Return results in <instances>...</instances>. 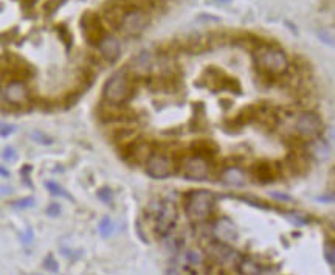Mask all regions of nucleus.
Instances as JSON below:
<instances>
[{
	"mask_svg": "<svg viewBox=\"0 0 335 275\" xmlns=\"http://www.w3.org/2000/svg\"><path fill=\"white\" fill-rule=\"evenodd\" d=\"M146 171L150 177L155 179H163L168 177L174 173V163L169 157L161 156V154H155L150 156L146 162Z\"/></svg>",
	"mask_w": 335,
	"mask_h": 275,
	"instance_id": "nucleus-7",
	"label": "nucleus"
},
{
	"mask_svg": "<svg viewBox=\"0 0 335 275\" xmlns=\"http://www.w3.org/2000/svg\"><path fill=\"white\" fill-rule=\"evenodd\" d=\"M256 174H258V177L261 179V181H272V176H273V173H272V168H270V165L268 163H261L259 165L258 168H256Z\"/></svg>",
	"mask_w": 335,
	"mask_h": 275,
	"instance_id": "nucleus-17",
	"label": "nucleus"
},
{
	"mask_svg": "<svg viewBox=\"0 0 335 275\" xmlns=\"http://www.w3.org/2000/svg\"><path fill=\"white\" fill-rule=\"evenodd\" d=\"M14 131V126L11 124H3L2 128H0V134L2 135H8V134H11Z\"/></svg>",
	"mask_w": 335,
	"mask_h": 275,
	"instance_id": "nucleus-29",
	"label": "nucleus"
},
{
	"mask_svg": "<svg viewBox=\"0 0 335 275\" xmlns=\"http://www.w3.org/2000/svg\"><path fill=\"white\" fill-rule=\"evenodd\" d=\"M295 129L302 137H317L323 129V121L317 114L302 112L295 120Z\"/></svg>",
	"mask_w": 335,
	"mask_h": 275,
	"instance_id": "nucleus-6",
	"label": "nucleus"
},
{
	"mask_svg": "<svg viewBox=\"0 0 335 275\" xmlns=\"http://www.w3.org/2000/svg\"><path fill=\"white\" fill-rule=\"evenodd\" d=\"M47 188H48V192H50L51 195H55V196L70 197V196H69V193L64 192V190H62L58 184H55V182H47Z\"/></svg>",
	"mask_w": 335,
	"mask_h": 275,
	"instance_id": "nucleus-18",
	"label": "nucleus"
},
{
	"mask_svg": "<svg viewBox=\"0 0 335 275\" xmlns=\"http://www.w3.org/2000/svg\"><path fill=\"white\" fill-rule=\"evenodd\" d=\"M270 195H272L273 199H276V200H283V202H292V200H294L289 195H284V193H276V192H273V193H270Z\"/></svg>",
	"mask_w": 335,
	"mask_h": 275,
	"instance_id": "nucleus-28",
	"label": "nucleus"
},
{
	"mask_svg": "<svg viewBox=\"0 0 335 275\" xmlns=\"http://www.w3.org/2000/svg\"><path fill=\"white\" fill-rule=\"evenodd\" d=\"M98 197L103 200L104 204H111V202H112V199H113V193H112V190H111V188L104 187V188H101L100 192H98Z\"/></svg>",
	"mask_w": 335,
	"mask_h": 275,
	"instance_id": "nucleus-19",
	"label": "nucleus"
},
{
	"mask_svg": "<svg viewBox=\"0 0 335 275\" xmlns=\"http://www.w3.org/2000/svg\"><path fill=\"white\" fill-rule=\"evenodd\" d=\"M2 157L5 158V160H14L16 158V151H14V148H5V151L2 154Z\"/></svg>",
	"mask_w": 335,
	"mask_h": 275,
	"instance_id": "nucleus-27",
	"label": "nucleus"
},
{
	"mask_svg": "<svg viewBox=\"0 0 335 275\" xmlns=\"http://www.w3.org/2000/svg\"><path fill=\"white\" fill-rule=\"evenodd\" d=\"M213 232L214 236L221 242H233L237 239V229L233 224V221H230L228 218H221L216 221Z\"/></svg>",
	"mask_w": 335,
	"mask_h": 275,
	"instance_id": "nucleus-10",
	"label": "nucleus"
},
{
	"mask_svg": "<svg viewBox=\"0 0 335 275\" xmlns=\"http://www.w3.org/2000/svg\"><path fill=\"white\" fill-rule=\"evenodd\" d=\"M318 36L321 38L323 42H326V44H329V45H334L332 31H329V30H320V31H318Z\"/></svg>",
	"mask_w": 335,
	"mask_h": 275,
	"instance_id": "nucleus-23",
	"label": "nucleus"
},
{
	"mask_svg": "<svg viewBox=\"0 0 335 275\" xmlns=\"http://www.w3.org/2000/svg\"><path fill=\"white\" fill-rule=\"evenodd\" d=\"M237 271L241 275H262L264 269L250 258H239L237 263Z\"/></svg>",
	"mask_w": 335,
	"mask_h": 275,
	"instance_id": "nucleus-14",
	"label": "nucleus"
},
{
	"mask_svg": "<svg viewBox=\"0 0 335 275\" xmlns=\"http://www.w3.org/2000/svg\"><path fill=\"white\" fill-rule=\"evenodd\" d=\"M31 275H40V274H31Z\"/></svg>",
	"mask_w": 335,
	"mask_h": 275,
	"instance_id": "nucleus-33",
	"label": "nucleus"
},
{
	"mask_svg": "<svg viewBox=\"0 0 335 275\" xmlns=\"http://www.w3.org/2000/svg\"><path fill=\"white\" fill-rule=\"evenodd\" d=\"M154 207L155 218V234L158 236H166L169 230L174 227L177 221V207L172 200H161V202L150 204Z\"/></svg>",
	"mask_w": 335,
	"mask_h": 275,
	"instance_id": "nucleus-3",
	"label": "nucleus"
},
{
	"mask_svg": "<svg viewBox=\"0 0 335 275\" xmlns=\"http://www.w3.org/2000/svg\"><path fill=\"white\" fill-rule=\"evenodd\" d=\"M214 195L208 190H197V192H192L188 196L186 200V207L185 211L191 221L194 223H202V221L208 219L211 211H213V205H214Z\"/></svg>",
	"mask_w": 335,
	"mask_h": 275,
	"instance_id": "nucleus-1",
	"label": "nucleus"
},
{
	"mask_svg": "<svg viewBox=\"0 0 335 275\" xmlns=\"http://www.w3.org/2000/svg\"><path fill=\"white\" fill-rule=\"evenodd\" d=\"M16 208H28V207H33L35 205V199L33 197H25V199H20L17 202L13 204Z\"/></svg>",
	"mask_w": 335,
	"mask_h": 275,
	"instance_id": "nucleus-24",
	"label": "nucleus"
},
{
	"mask_svg": "<svg viewBox=\"0 0 335 275\" xmlns=\"http://www.w3.org/2000/svg\"><path fill=\"white\" fill-rule=\"evenodd\" d=\"M255 61L259 70L265 73H272V75H281L289 67V61L286 55L281 50L270 48V47H261L255 53Z\"/></svg>",
	"mask_w": 335,
	"mask_h": 275,
	"instance_id": "nucleus-2",
	"label": "nucleus"
},
{
	"mask_svg": "<svg viewBox=\"0 0 335 275\" xmlns=\"http://www.w3.org/2000/svg\"><path fill=\"white\" fill-rule=\"evenodd\" d=\"M310 151H312L313 156L318 158V160H326V158H329V156H331V148H329V145L324 142V140H320V139L312 142Z\"/></svg>",
	"mask_w": 335,
	"mask_h": 275,
	"instance_id": "nucleus-15",
	"label": "nucleus"
},
{
	"mask_svg": "<svg viewBox=\"0 0 335 275\" xmlns=\"http://www.w3.org/2000/svg\"><path fill=\"white\" fill-rule=\"evenodd\" d=\"M44 268H45V269H48L50 272H58V271H59V266H58L56 260L53 258L51 255H48V257L44 260Z\"/></svg>",
	"mask_w": 335,
	"mask_h": 275,
	"instance_id": "nucleus-22",
	"label": "nucleus"
},
{
	"mask_svg": "<svg viewBox=\"0 0 335 275\" xmlns=\"http://www.w3.org/2000/svg\"><path fill=\"white\" fill-rule=\"evenodd\" d=\"M120 25L126 35L137 36L143 33L145 28L149 25V16L145 11H142V9H132V11H129L123 16Z\"/></svg>",
	"mask_w": 335,
	"mask_h": 275,
	"instance_id": "nucleus-5",
	"label": "nucleus"
},
{
	"mask_svg": "<svg viewBox=\"0 0 335 275\" xmlns=\"http://www.w3.org/2000/svg\"><path fill=\"white\" fill-rule=\"evenodd\" d=\"M287 218H289L290 223H294L295 226H299V227L307 224V219H306L304 216H299V215H297V213H292V215H289Z\"/></svg>",
	"mask_w": 335,
	"mask_h": 275,
	"instance_id": "nucleus-25",
	"label": "nucleus"
},
{
	"mask_svg": "<svg viewBox=\"0 0 335 275\" xmlns=\"http://www.w3.org/2000/svg\"><path fill=\"white\" fill-rule=\"evenodd\" d=\"M47 213H48L50 216H59V213H61V205L56 204V202H53V204L47 208Z\"/></svg>",
	"mask_w": 335,
	"mask_h": 275,
	"instance_id": "nucleus-26",
	"label": "nucleus"
},
{
	"mask_svg": "<svg viewBox=\"0 0 335 275\" xmlns=\"http://www.w3.org/2000/svg\"><path fill=\"white\" fill-rule=\"evenodd\" d=\"M324 255H326V260L329 263V266L334 268L335 264V252H334V241L328 242L326 244V252H324Z\"/></svg>",
	"mask_w": 335,
	"mask_h": 275,
	"instance_id": "nucleus-20",
	"label": "nucleus"
},
{
	"mask_svg": "<svg viewBox=\"0 0 335 275\" xmlns=\"http://www.w3.org/2000/svg\"><path fill=\"white\" fill-rule=\"evenodd\" d=\"M186 261L191 264H200L202 263V255L196 250H188L186 252Z\"/></svg>",
	"mask_w": 335,
	"mask_h": 275,
	"instance_id": "nucleus-21",
	"label": "nucleus"
},
{
	"mask_svg": "<svg viewBox=\"0 0 335 275\" xmlns=\"http://www.w3.org/2000/svg\"><path fill=\"white\" fill-rule=\"evenodd\" d=\"M104 98L112 104H120L124 100H127L131 87H129V81L123 73H115L104 84Z\"/></svg>",
	"mask_w": 335,
	"mask_h": 275,
	"instance_id": "nucleus-4",
	"label": "nucleus"
},
{
	"mask_svg": "<svg viewBox=\"0 0 335 275\" xmlns=\"http://www.w3.org/2000/svg\"><path fill=\"white\" fill-rule=\"evenodd\" d=\"M115 230V224L112 223V219L109 216H104L100 221V234L103 238H109Z\"/></svg>",
	"mask_w": 335,
	"mask_h": 275,
	"instance_id": "nucleus-16",
	"label": "nucleus"
},
{
	"mask_svg": "<svg viewBox=\"0 0 335 275\" xmlns=\"http://www.w3.org/2000/svg\"><path fill=\"white\" fill-rule=\"evenodd\" d=\"M31 241H33V230L28 227L27 229V234L22 235V242H31Z\"/></svg>",
	"mask_w": 335,
	"mask_h": 275,
	"instance_id": "nucleus-30",
	"label": "nucleus"
},
{
	"mask_svg": "<svg viewBox=\"0 0 335 275\" xmlns=\"http://www.w3.org/2000/svg\"><path fill=\"white\" fill-rule=\"evenodd\" d=\"M0 173H2V174H3L5 177L8 176V171H6V170H3V168H0Z\"/></svg>",
	"mask_w": 335,
	"mask_h": 275,
	"instance_id": "nucleus-31",
	"label": "nucleus"
},
{
	"mask_svg": "<svg viewBox=\"0 0 335 275\" xmlns=\"http://www.w3.org/2000/svg\"><path fill=\"white\" fill-rule=\"evenodd\" d=\"M3 97L8 103L13 104H20L28 98V90L27 86L20 81H13L9 82L3 90Z\"/></svg>",
	"mask_w": 335,
	"mask_h": 275,
	"instance_id": "nucleus-11",
	"label": "nucleus"
},
{
	"mask_svg": "<svg viewBox=\"0 0 335 275\" xmlns=\"http://www.w3.org/2000/svg\"><path fill=\"white\" fill-rule=\"evenodd\" d=\"M208 255L218 263L226 264V263H233L236 260H239L241 255L237 253L234 249H231L226 242H214L208 247Z\"/></svg>",
	"mask_w": 335,
	"mask_h": 275,
	"instance_id": "nucleus-9",
	"label": "nucleus"
},
{
	"mask_svg": "<svg viewBox=\"0 0 335 275\" xmlns=\"http://www.w3.org/2000/svg\"><path fill=\"white\" fill-rule=\"evenodd\" d=\"M208 173L210 165L202 157H191L183 165V174L188 179H194V181H202V179L208 176Z\"/></svg>",
	"mask_w": 335,
	"mask_h": 275,
	"instance_id": "nucleus-8",
	"label": "nucleus"
},
{
	"mask_svg": "<svg viewBox=\"0 0 335 275\" xmlns=\"http://www.w3.org/2000/svg\"><path fill=\"white\" fill-rule=\"evenodd\" d=\"M219 3H225V2H228V0H218Z\"/></svg>",
	"mask_w": 335,
	"mask_h": 275,
	"instance_id": "nucleus-32",
	"label": "nucleus"
},
{
	"mask_svg": "<svg viewBox=\"0 0 335 275\" xmlns=\"http://www.w3.org/2000/svg\"><path fill=\"white\" fill-rule=\"evenodd\" d=\"M100 51L101 55L107 59V61H115L118 56H120V51H121V45L118 39L112 38V36H104L100 42Z\"/></svg>",
	"mask_w": 335,
	"mask_h": 275,
	"instance_id": "nucleus-12",
	"label": "nucleus"
},
{
	"mask_svg": "<svg viewBox=\"0 0 335 275\" xmlns=\"http://www.w3.org/2000/svg\"><path fill=\"white\" fill-rule=\"evenodd\" d=\"M223 181L225 184L228 185H234V187H242L245 182H247V176L244 171H241L239 168H228L223 174Z\"/></svg>",
	"mask_w": 335,
	"mask_h": 275,
	"instance_id": "nucleus-13",
	"label": "nucleus"
}]
</instances>
